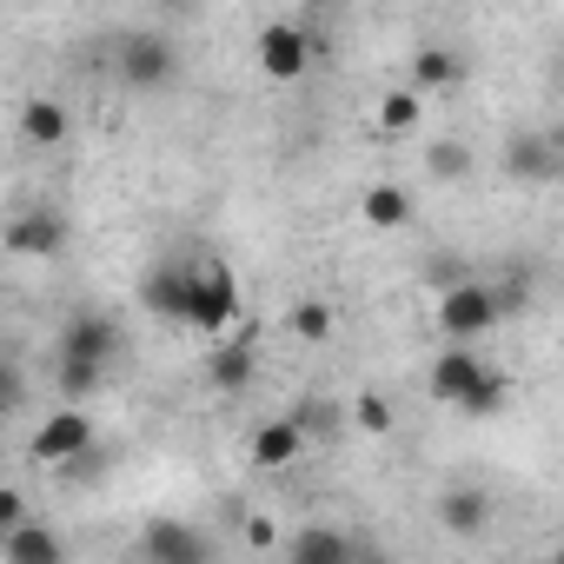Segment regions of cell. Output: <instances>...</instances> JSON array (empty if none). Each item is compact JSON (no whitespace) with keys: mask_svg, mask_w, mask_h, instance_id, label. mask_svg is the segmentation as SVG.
<instances>
[{"mask_svg":"<svg viewBox=\"0 0 564 564\" xmlns=\"http://www.w3.org/2000/svg\"><path fill=\"white\" fill-rule=\"evenodd\" d=\"M140 306L166 326H193V333H226L239 319V279L219 252H166L147 265L140 279Z\"/></svg>","mask_w":564,"mask_h":564,"instance_id":"6da1fadb","label":"cell"},{"mask_svg":"<svg viewBox=\"0 0 564 564\" xmlns=\"http://www.w3.org/2000/svg\"><path fill=\"white\" fill-rule=\"evenodd\" d=\"M113 359H120V319L100 313V306H80V313L61 326V346H54V386H61V399L87 405V399L107 386Z\"/></svg>","mask_w":564,"mask_h":564,"instance_id":"7a4b0ae2","label":"cell"},{"mask_svg":"<svg viewBox=\"0 0 564 564\" xmlns=\"http://www.w3.org/2000/svg\"><path fill=\"white\" fill-rule=\"evenodd\" d=\"M425 386H432V399H438V405H452V412H465V419H491V412L511 399V379H505L498 366H485L478 352H465L458 339L432 359Z\"/></svg>","mask_w":564,"mask_h":564,"instance_id":"3957f363","label":"cell"},{"mask_svg":"<svg viewBox=\"0 0 564 564\" xmlns=\"http://www.w3.org/2000/svg\"><path fill=\"white\" fill-rule=\"evenodd\" d=\"M113 74H120L127 94H166V87L180 80V47H173V34H120Z\"/></svg>","mask_w":564,"mask_h":564,"instance_id":"277c9868","label":"cell"},{"mask_svg":"<svg viewBox=\"0 0 564 564\" xmlns=\"http://www.w3.org/2000/svg\"><path fill=\"white\" fill-rule=\"evenodd\" d=\"M252 67H259L265 80H279V87L306 80V67H313V34H306L300 21H265L259 41H252Z\"/></svg>","mask_w":564,"mask_h":564,"instance_id":"5b68a950","label":"cell"},{"mask_svg":"<svg viewBox=\"0 0 564 564\" xmlns=\"http://www.w3.org/2000/svg\"><path fill=\"white\" fill-rule=\"evenodd\" d=\"M67 213L61 206H21L8 219V232H0V246H8L14 259H61L67 252Z\"/></svg>","mask_w":564,"mask_h":564,"instance_id":"8992f818","label":"cell"},{"mask_svg":"<svg viewBox=\"0 0 564 564\" xmlns=\"http://www.w3.org/2000/svg\"><path fill=\"white\" fill-rule=\"evenodd\" d=\"M94 452V419H87V405H54L41 425H34V458L41 465H74V458H87Z\"/></svg>","mask_w":564,"mask_h":564,"instance_id":"52a82bcc","label":"cell"},{"mask_svg":"<svg viewBox=\"0 0 564 564\" xmlns=\"http://www.w3.org/2000/svg\"><path fill=\"white\" fill-rule=\"evenodd\" d=\"M498 319H505V313H498V293H491V286H452V293L438 300V333L458 339V346L485 339Z\"/></svg>","mask_w":564,"mask_h":564,"instance_id":"ba28073f","label":"cell"},{"mask_svg":"<svg viewBox=\"0 0 564 564\" xmlns=\"http://www.w3.org/2000/svg\"><path fill=\"white\" fill-rule=\"evenodd\" d=\"M133 551H140L147 564H206V557H213V538H206L199 524H180V518H153V524L133 538Z\"/></svg>","mask_w":564,"mask_h":564,"instance_id":"9c48e42d","label":"cell"},{"mask_svg":"<svg viewBox=\"0 0 564 564\" xmlns=\"http://www.w3.org/2000/svg\"><path fill=\"white\" fill-rule=\"evenodd\" d=\"M306 452V425L286 412V419H265V425H252V438H246V458L259 465V471H286L293 458Z\"/></svg>","mask_w":564,"mask_h":564,"instance_id":"30bf717a","label":"cell"},{"mask_svg":"<svg viewBox=\"0 0 564 564\" xmlns=\"http://www.w3.org/2000/svg\"><path fill=\"white\" fill-rule=\"evenodd\" d=\"M252 379H259V346H252V333H246V339H226V346L206 352V386H213V392L239 399Z\"/></svg>","mask_w":564,"mask_h":564,"instance_id":"8fae6325","label":"cell"},{"mask_svg":"<svg viewBox=\"0 0 564 564\" xmlns=\"http://www.w3.org/2000/svg\"><path fill=\"white\" fill-rule=\"evenodd\" d=\"M0 551H8L14 564H61V557H67V544H61V531H47V524H34V511H28L21 524H8V531H0Z\"/></svg>","mask_w":564,"mask_h":564,"instance_id":"7c38bea8","label":"cell"},{"mask_svg":"<svg viewBox=\"0 0 564 564\" xmlns=\"http://www.w3.org/2000/svg\"><path fill=\"white\" fill-rule=\"evenodd\" d=\"M286 551H293L300 564H346V557L379 551V544H372V538H352V531H326V524H313V531H300Z\"/></svg>","mask_w":564,"mask_h":564,"instance_id":"4fadbf2b","label":"cell"},{"mask_svg":"<svg viewBox=\"0 0 564 564\" xmlns=\"http://www.w3.org/2000/svg\"><path fill=\"white\" fill-rule=\"evenodd\" d=\"M359 219H366L372 232H399V226H412V193H405L399 180H379V186L359 193Z\"/></svg>","mask_w":564,"mask_h":564,"instance_id":"5bb4252c","label":"cell"},{"mask_svg":"<svg viewBox=\"0 0 564 564\" xmlns=\"http://www.w3.org/2000/svg\"><path fill=\"white\" fill-rule=\"evenodd\" d=\"M458 80H465V61H458L452 47H419V54H412V74H405L412 94H452Z\"/></svg>","mask_w":564,"mask_h":564,"instance_id":"9a60e30c","label":"cell"},{"mask_svg":"<svg viewBox=\"0 0 564 564\" xmlns=\"http://www.w3.org/2000/svg\"><path fill=\"white\" fill-rule=\"evenodd\" d=\"M67 133H74V120H67L61 100L34 94V100L21 107V140H28V147H67Z\"/></svg>","mask_w":564,"mask_h":564,"instance_id":"2e32d148","label":"cell"},{"mask_svg":"<svg viewBox=\"0 0 564 564\" xmlns=\"http://www.w3.org/2000/svg\"><path fill=\"white\" fill-rule=\"evenodd\" d=\"M505 166H511L518 180H557V140H551V133H524V140H511Z\"/></svg>","mask_w":564,"mask_h":564,"instance_id":"e0dca14e","label":"cell"},{"mask_svg":"<svg viewBox=\"0 0 564 564\" xmlns=\"http://www.w3.org/2000/svg\"><path fill=\"white\" fill-rule=\"evenodd\" d=\"M438 518H445V531H485V498L478 491H445Z\"/></svg>","mask_w":564,"mask_h":564,"instance_id":"ac0fdd59","label":"cell"},{"mask_svg":"<svg viewBox=\"0 0 564 564\" xmlns=\"http://www.w3.org/2000/svg\"><path fill=\"white\" fill-rule=\"evenodd\" d=\"M379 127H386V133H412V127H419V94H412V87H392V94L379 100Z\"/></svg>","mask_w":564,"mask_h":564,"instance_id":"d6986e66","label":"cell"},{"mask_svg":"<svg viewBox=\"0 0 564 564\" xmlns=\"http://www.w3.org/2000/svg\"><path fill=\"white\" fill-rule=\"evenodd\" d=\"M21 405H28V372L14 352H0V419H14Z\"/></svg>","mask_w":564,"mask_h":564,"instance_id":"ffe728a7","label":"cell"},{"mask_svg":"<svg viewBox=\"0 0 564 564\" xmlns=\"http://www.w3.org/2000/svg\"><path fill=\"white\" fill-rule=\"evenodd\" d=\"M293 333H300V339H326V333H333V306H326V300H300V306H293Z\"/></svg>","mask_w":564,"mask_h":564,"instance_id":"44dd1931","label":"cell"},{"mask_svg":"<svg viewBox=\"0 0 564 564\" xmlns=\"http://www.w3.org/2000/svg\"><path fill=\"white\" fill-rule=\"evenodd\" d=\"M352 419H359L366 432H386V425H392V412H386V399H379V392H366V399L352 405Z\"/></svg>","mask_w":564,"mask_h":564,"instance_id":"7402d4cb","label":"cell"},{"mask_svg":"<svg viewBox=\"0 0 564 564\" xmlns=\"http://www.w3.org/2000/svg\"><path fill=\"white\" fill-rule=\"evenodd\" d=\"M28 518V498L14 491V485H0V531H8V524H21Z\"/></svg>","mask_w":564,"mask_h":564,"instance_id":"603a6c76","label":"cell"},{"mask_svg":"<svg viewBox=\"0 0 564 564\" xmlns=\"http://www.w3.org/2000/svg\"><path fill=\"white\" fill-rule=\"evenodd\" d=\"M432 173H438V180L465 173V147H432Z\"/></svg>","mask_w":564,"mask_h":564,"instance_id":"cb8c5ba5","label":"cell"},{"mask_svg":"<svg viewBox=\"0 0 564 564\" xmlns=\"http://www.w3.org/2000/svg\"><path fill=\"white\" fill-rule=\"evenodd\" d=\"M166 8H199V0H166Z\"/></svg>","mask_w":564,"mask_h":564,"instance_id":"d4e9b609","label":"cell"},{"mask_svg":"<svg viewBox=\"0 0 564 564\" xmlns=\"http://www.w3.org/2000/svg\"><path fill=\"white\" fill-rule=\"evenodd\" d=\"M313 8H333V0H313Z\"/></svg>","mask_w":564,"mask_h":564,"instance_id":"484cf974","label":"cell"}]
</instances>
